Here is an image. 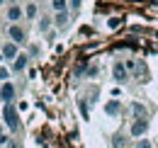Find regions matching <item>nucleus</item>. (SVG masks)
Returning <instances> with one entry per match:
<instances>
[{"mask_svg":"<svg viewBox=\"0 0 158 148\" xmlns=\"http://www.w3.org/2000/svg\"><path fill=\"white\" fill-rule=\"evenodd\" d=\"M2 124L10 134H20L22 131V119H20V109L15 102L10 105H2Z\"/></svg>","mask_w":158,"mask_h":148,"instance_id":"obj_1","label":"nucleus"},{"mask_svg":"<svg viewBox=\"0 0 158 148\" xmlns=\"http://www.w3.org/2000/svg\"><path fill=\"white\" fill-rule=\"evenodd\" d=\"M5 34H7L10 41H15L17 46L27 44V29H24L22 22H17V24H7V27H5Z\"/></svg>","mask_w":158,"mask_h":148,"instance_id":"obj_2","label":"nucleus"},{"mask_svg":"<svg viewBox=\"0 0 158 148\" xmlns=\"http://www.w3.org/2000/svg\"><path fill=\"white\" fill-rule=\"evenodd\" d=\"M24 19V7H22L20 2H7L5 5V22L7 24H17V22H22Z\"/></svg>","mask_w":158,"mask_h":148,"instance_id":"obj_3","label":"nucleus"},{"mask_svg":"<svg viewBox=\"0 0 158 148\" xmlns=\"http://www.w3.org/2000/svg\"><path fill=\"white\" fill-rule=\"evenodd\" d=\"M0 102H2V105L17 102V85H15V80H5V83H0Z\"/></svg>","mask_w":158,"mask_h":148,"instance_id":"obj_4","label":"nucleus"},{"mask_svg":"<svg viewBox=\"0 0 158 148\" xmlns=\"http://www.w3.org/2000/svg\"><path fill=\"white\" fill-rule=\"evenodd\" d=\"M0 56H2V61H7V63H12L17 56H20V46L15 44V41H5V44H0Z\"/></svg>","mask_w":158,"mask_h":148,"instance_id":"obj_5","label":"nucleus"},{"mask_svg":"<svg viewBox=\"0 0 158 148\" xmlns=\"http://www.w3.org/2000/svg\"><path fill=\"white\" fill-rule=\"evenodd\" d=\"M32 63V58H29V54L27 51H20V56L10 63V71H12V75H20V73H24L27 71V66Z\"/></svg>","mask_w":158,"mask_h":148,"instance_id":"obj_6","label":"nucleus"},{"mask_svg":"<svg viewBox=\"0 0 158 148\" xmlns=\"http://www.w3.org/2000/svg\"><path fill=\"white\" fill-rule=\"evenodd\" d=\"M146 131H148V119L143 117V119H134V124H131L129 134H131L134 138H141V136H143Z\"/></svg>","mask_w":158,"mask_h":148,"instance_id":"obj_7","label":"nucleus"},{"mask_svg":"<svg viewBox=\"0 0 158 148\" xmlns=\"http://www.w3.org/2000/svg\"><path fill=\"white\" fill-rule=\"evenodd\" d=\"M112 78L117 80L119 85H124V83L129 80V71L124 68V63H114V66H112Z\"/></svg>","mask_w":158,"mask_h":148,"instance_id":"obj_8","label":"nucleus"},{"mask_svg":"<svg viewBox=\"0 0 158 148\" xmlns=\"http://www.w3.org/2000/svg\"><path fill=\"white\" fill-rule=\"evenodd\" d=\"M68 22H71V12L66 10V12H54V27L59 29V32H63L66 27H68Z\"/></svg>","mask_w":158,"mask_h":148,"instance_id":"obj_9","label":"nucleus"},{"mask_svg":"<svg viewBox=\"0 0 158 148\" xmlns=\"http://www.w3.org/2000/svg\"><path fill=\"white\" fill-rule=\"evenodd\" d=\"M24 19L27 22H34V19H39V2H27L24 5Z\"/></svg>","mask_w":158,"mask_h":148,"instance_id":"obj_10","label":"nucleus"},{"mask_svg":"<svg viewBox=\"0 0 158 148\" xmlns=\"http://www.w3.org/2000/svg\"><path fill=\"white\" fill-rule=\"evenodd\" d=\"M51 27H54V17H49V15H39V19H37V29H39L41 34H49Z\"/></svg>","mask_w":158,"mask_h":148,"instance_id":"obj_11","label":"nucleus"},{"mask_svg":"<svg viewBox=\"0 0 158 148\" xmlns=\"http://www.w3.org/2000/svg\"><path fill=\"white\" fill-rule=\"evenodd\" d=\"M119 112H122V102L119 100H110L105 105V114H110V117H117Z\"/></svg>","mask_w":158,"mask_h":148,"instance_id":"obj_12","label":"nucleus"},{"mask_svg":"<svg viewBox=\"0 0 158 148\" xmlns=\"http://www.w3.org/2000/svg\"><path fill=\"white\" fill-rule=\"evenodd\" d=\"M0 146H2V148H20V141H17V138H12V136H7V134H5V136H2V138H0Z\"/></svg>","mask_w":158,"mask_h":148,"instance_id":"obj_13","label":"nucleus"},{"mask_svg":"<svg viewBox=\"0 0 158 148\" xmlns=\"http://www.w3.org/2000/svg\"><path fill=\"white\" fill-rule=\"evenodd\" d=\"M131 114H134L136 119H143V117H146V107H143L141 102H131Z\"/></svg>","mask_w":158,"mask_h":148,"instance_id":"obj_14","label":"nucleus"},{"mask_svg":"<svg viewBox=\"0 0 158 148\" xmlns=\"http://www.w3.org/2000/svg\"><path fill=\"white\" fill-rule=\"evenodd\" d=\"M49 2H51L54 12H66L68 10V0H49Z\"/></svg>","mask_w":158,"mask_h":148,"instance_id":"obj_15","label":"nucleus"},{"mask_svg":"<svg viewBox=\"0 0 158 148\" xmlns=\"http://www.w3.org/2000/svg\"><path fill=\"white\" fill-rule=\"evenodd\" d=\"M10 75H12V71H10L7 66H2V63H0V83H5V80H10Z\"/></svg>","mask_w":158,"mask_h":148,"instance_id":"obj_16","label":"nucleus"},{"mask_svg":"<svg viewBox=\"0 0 158 148\" xmlns=\"http://www.w3.org/2000/svg\"><path fill=\"white\" fill-rule=\"evenodd\" d=\"M27 54H29V58H37V56H39V46H37V44H29V46H27Z\"/></svg>","mask_w":158,"mask_h":148,"instance_id":"obj_17","label":"nucleus"},{"mask_svg":"<svg viewBox=\"0 0 158 148\" xmlns=\"http://www.w3.org/2000/svg\"><path fill=\"white\" fill-rule=\"evenodd\" d=\"M80 5H83V0H68V10H73V12H78Z\"/></svg>","mask_w":158,"mask_h":148,"instance_id":"obj_18","label":"nucleus"},{"mask_svg":"<svg viewBox=\"0 0 158 148\" xmlns=\"http://www.w3.org/2000/svg\"><path fill=\"white\" fill-rule=\"evenodd\" d=\"M136 148H153V143L146 141V138H141V141H136Z\"/></svg>","mask_w":158,"mask_h":148,"instance_id":"obj_19","label":"nucleus"},{"mask_svg":"<svg viewBox=\"0 0 158 148\" xmlns=\"http://www.w3.org/2000/svg\"><path fill=\"white\" fill-rule=\"evenodd\" d=\"M85 75H88V78H95V75H98V66H90V68L85 71Z\"/></svg>","mask_w":158,"mask_h":148,"instance_id":"obj_20","label":"nucleus"},{"mask_svg":"<svg viewBox=\"0 0 158 148\" xmlns=\"http://www.w3.org/2000/svg\"><path fill=\"white\" fill-rule=\"evenodd\" d=\"M85 71H88V66H85V63H78V68H76V75L80 78V75L85 73Z\"/></svg>","mask_w":158,"mask_h":148,"instance_id":"obj_21","label":"nucleus"},{"mask_svg":"<svg viewBox=\"0 0 158 148\" xmlns=\"http://www.w3.org/2000/svg\"><path fill=\"white\" fill-rule=\"evenodd\" d=\"M107 24H110V29H117V27H119V17H112Z\"/></svg>","mask_w":158,"mask_h":148,"instance_id":"obj_22","label":"nucleus"},{"mask_svg":"<svg viewBox=\"0 0 158 148\" xmlns=\"http://www.w3.org/2000/svg\"><path fill=\"white\" fill-rule=\"evenodd\" d=\"M2 136H5V124L0 121V138H2Z\"/></svg>","mask_w":158,"mask_h":148,"instance_id":"obj_23","label":"nucleus"},{"mask_svg":"<svg viewBox=\"0 0 158 148\" xmlns=\"http://www.w3.org/2000/svg\"><path fill=\"white\" fill-rule=\"evenodd\" d=\"M0 7H5V0H0Z\"/></svg>","mask_w":158,"mask_h":148,"instance_id":"obj_24","label":"nucleus"},{"mask_svg":"<svg viewBox=\"0 0 158 148\" xmlns=\"http://www.w3.org/2000/svg\"><path fill=\"white\" fill-rule=\"evenodd\" d=\"M34 2H46V0H34Z\"/></svg>","mask_w":158,"mask_h":148,"instance_id":"obj_25","label":"nucleus"},{"mask_svg":"<svg viewBox=\"0 0 158 148\" xmlns=\"http://www.w3.org/2000/svg\"><path fill=\"white\" fill-rule=\"evenodd\" d=\"M0 29H2V19H0Z\"/></svg>","mask_w":158,"mask_h":148,"instance_id":"obj_26","label":"nucleus"},{"mask_svg":"<svg viewBox=\"0 0 158 148\" xmlns=\"http://www.w3.org/2000/svg\"><path fill=\"white\" fill-rule=\"evenodd\" d=\"M0 148H2V146H0Z\"/></svg>","mask_w":158,"mask_h":148,"instance_id":"obj_27","label":"nucleus"}]
</instances>
